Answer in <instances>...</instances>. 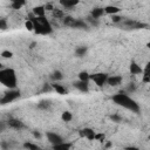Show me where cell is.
I'll list each match as a JSON object with an SVG mask.
<instances>
[{"mask_svg": "<svg viewBox=\"0 0 150 150\" xmlns=\"http://www.w3.org/2000/svg\"><path fill=\"white\" fill-rule=\"evenodd\" d=\"M74 87L82 93H87L89 90L88 82H84V81H81V80H79L77 82H74Z\"/></svg>", "mask_w": 150, "mask_h": 150, "instance_id": "cell-10", "label": "cell"}, {"mask_svg": "<svg viewBox=\"0 0 150 150\" xmlns=\"http://www.w3.org/2000/svg\"><path fill=\"white\" fill-rule=\"evenodd\" d=\"M11 3H12V8L20 10L26 4V0H11Z\"/></svg>", "mask_w": 150, "mask_h": 150, "instance_id": "cell-17", "label": "cell"}, {"mask_svg": "<svg viewBox=\"0 0 150 150\" xmlns=\"http://www.w3.org/2000/svg\"><path fill=\"white\" fill-rule=\"evenodd\" d=\"M0 28H1V31H5L7 28V24H6V20L5 19L0 20Z\"/></svg>", "mask_w": 150, "mask_h": 150, "instance_id": "cell-32", "label": "cell"}, {"mask_svg": "<svg viewBox=\"0 0 150 150\" xmlns=\"http://www.w3.org/2000/svg\"><path fill=\"white\" fill-rule=\"evenodd\" d=\"M107 83L112 87H116V86H120L122 83V76H108V80H107Z\"/></svg>", "mask_w": 150, "mask_h": 150, "instance_id": "cell-11", "label": "cell"}, {"mask_svg": "<svg viewBox=\"0 0 150 150\" xmlns=\"http://www.w3.org/2000/svg\"><path fill=\"white\" fill-rule=\"evenodd\" d=\"M113 101L116 104L123 107V108L129 109V110H132L134 113H138L140 112L138 103H136V101H134L133 99H130L129 96H128L127 94H124V93H118V94L114 95L113 96Z\"/></svg>", "mask_w": 150, "mask_h": 150, "instance_id": "cell-1", "label": "cell"}, {"mask_svg": "<svg viewBox=\"0 0 150 150\" xmlns=\"http://www.w3.org/2000/svg\"><path fill=\"white\" fill-rule=\"evenodd\" d=\"M79 80L81 81H84V82H88L90 80V74L87 73V72H81L79 74Z\"/></svg>", "mask_w": 150, "mask_h": 150, "instance_id": "cell-21", "label": "cell"}, {"mask_svg": "<svg viewBox=\"0 0 150 150\" xmlns=\"http://www.w3.org/2000/svg\"><path fill=\"white\" fill-rule=\"evenodd\" d=\"M45 8H46V11H49V12H53V11H54V6H53V4H51V3L46 4V5H45Z\"/></svg>", "mask_w": 150, "mask_h": 150, "instance_id": "cell-34", "label": "cell"}, {"mask_svg": "<svg viewBox=\"0 0 150 150\" xmlns=\"http://www.w3.org/2000/svg\"><path fill=\"white\" fill-rule=\"evenodd\" d=\"M90 80L95 82L96 86L99 87H102L104 83H107V80H108V75L105 73H95L90 75Z\"/></svg>", "mask_w": 150, "mask_h": 150, "instance_id": "cell-5", "label": "cell"}, {"mask_svg": "<svg viewBox=\"0 0 150 150\" xmlns=\"http://www.w3.org/2000/svg\"><path fill=\"white\" fill-rule=\"evenodd\" d=\"M80 3V0H60V4L65 8H72Z\"/></svg>", "mask_w": 150, "mask_h": 150, "instance_id": "cell-13", "label": "cell"}, {"mask_svg": "<svg viewBox=\"0 0 150 150\" xmlns=\"http://www.w3.org/2000/svg\"><path fill=\"white\" fill-rule=\"evenodd\" d=\"M81 137H86L89 141H94L95 140V132L92 129V128H83L79 132Z\"/></svg>", "mask_w": 150, "mask_h": 150, "instance_id": "cell-7", "label": "cell"}, {"mask_svg": "<svg viewBox=\"0 0 150 150\" xmlns=\"http://www.w3.org/2000/svg\"><path fill=\"white\" fill-rule=\"evenodd\" d=\"M52 88H53L58 94H60V95H65V94L67 93V90L63 88L61 84H58V83H53V84H52Z\"/></svg>", "mask_w": 150, "mask_h": 150, "instance_id": "cell-18", "label": "cell"}, {"mask_svg": "<svg viewBox=\"0 0 150 150\" xmlns=\"http://www.w3.org/2000/svg\"><path fill=\"white\" fill-rule=\"evenodd\" d=\"M76 55L77 56H83L86 53H87V47H84V46H81V47H77L76 51H75Z\"/></svg>", "mask_w": 150, "mask_h": 150, "instance_id": "cell-24", "label": "cell"}, {"mask_svg": "<svg viewBox=\"0 0 150 150\" xmlns=\"http://www.w3.org/2000/svg\"><path fill=\"white\" fill-rule=\"evenodd\" d=\"M75 21H76V19H74L73 16H65L63 18V24H65L66 26H68V27H72V28H73V26L75 24Z\"/></svg>", "mask_w": 150, "mask_h": 150, "instance_id": "cell-19", "label": "cell"}, {"mask_svg": "<svg viewBox=\"0 0 150 150\" xmlns=\"http://www.w3.org/2000/svg\"><path fill=\"white\" fill-rule=\"evenodd\" d=\"M61 118H62V121H65V122H69V121H72L73 115H72L71 112H63L62 115H61Z\"/></svg>", "mask_w": 150, "mask_h": 150, "instance_id": "cell-22", "label": "cell"}, {"mask_svg": "<svg viewBox=\"0 0 150 150\" xmlns=\"http://www.w3.org/2000/svg\"><path fill=\"white\" fill-rule=\"evenodd\" d=\"M110 118L113 120V122H116V123L122 122V117H121V116H118V115H113Z\"/></svg>", "mask_w": 150, "mask_h": 150, "instance_id": "cell-33", "label": "cell"}, {"mask_svg": "<svg viewBox=\"0 0 150 150\" xmlns=\"http://www.w3.org/2000/svg\"><path fill=\"white\" fill-rule=\"evenodd\" d=\"M0 82H1L5 87L15 89L16 87V75L15 71L12 68H5L0 71Z\"/></svg>", "mask_w": 150, "mask_h": 150, "instance_id": "cell-3", "label": "cell"}, {"mask_svg": "<svg viewBox=\"0 0 150 150\" xmlns=\"http://www.w3.org/2000/svg\"><path fill=\"white\" fill-rule=\"evenodd\" d=\"M33 135H34V137H35V138H40V137H41L40 133H36V132H34V133H33Z\"/></svg>", "mask_w": 150, "mask_h": 150, "instance_id": "cell-37", "label": "cell"}, {"mask_svg": "<svg viewBox=\"0 0 150 150\" xmlns=\"http://www.w3.org/2000/svg\"><path fill=\"white\" fill-rule=\"evenodd\" d=\"M33 14L35 16H45V14H46L45 6H35L33 8Z\"/></svg>", "mask_w": 150, "mask_h": 150, "instance_id": "cell-15", "label": "cell"}, {"mask_svg": "<svg viewBox=\"0 0 150 150\" xmlns=\"http://www.w3.org/2000/svg\"><path fill=\"white\" fill-rule=\"evenodd\" d=\"M8 125L11 127V128H13V129H24L25 128V124L21 122V121H19V120H14V118H11L8 122Z\"/></svg>", "mask_w": 150, "mask_h": 150, "instance_id": "cell-12", "label": "cell"}, {"mask_svg": "<svg viewBox=\"0 0 150 150\" xmlns=\"http://www.w3.org/2000/svg\"><path fill=\"white\" fill-rule=\"evenodd\" d=\"M24 147H25L26 149H31V150H38V149H39V147H38V145L32 144V143H25V144H24Z\"/></svg>", "mask_w": 150, "mask_h": 150, "instance_id": "cell-29", "label": "cell"}, {"mask_svg": "<svg viewBox=\"0 0 150 150\" xmlns=\"http://www.w3.org/2000/svg\"><path fill=\"white\" fill-rule=\"evenodd\" d=\"M104 13H105V12H104V8L96 7V8H94V10L92 11L90 15H92V18H93V19H100V18H101Z\"/></svg>", "mask_w": 150, "mask_h": 150, "instance_id": "cell-14", "label": "cell"}, {"mask_svg": "<svg viewBox=\"0 0 150 150\" xmlns=\"http://www.w3.org/2000/svg\"><path fill=\"white\" fill-rule=\"evenodd\" d=\"M1 56H3L4 59H11V58L13 56V53L10 52V51H4V52L1 53Z\"/></svg>", "mask_w": 150, "mask_h": 150, "instance_id": "cell-28", "label": "cell"}, {"mask_svg": "<svg viewBox=\"0 0 150 150\" xmlns=\"http://www.w3.org/2000/svg\"><path fill=\"white\" fill-rule=\"evenodd\" d=\"M25 27H26V29L29 31V32L34 31V24H33V21H32L31 19H28L26 23H25Z\"/></svg>", "mask_w": 150, "mask_h": 150, "instance_id": "cell-25", "label": "cell"}, {"mask_svg": "<svg viewBox=\"0 0 150 150\" xmlns=\"http://www.w3.org/2000/svg\"><path fill=\"white\" fill-rule=\"evenodd\" d=\"M18 97H20V92L16 90V89H12V90L5 93V95L3 96V99L0 100V103H1V104H6V103H10V102L16 100Z\"/></svg>", "mask_w": 150, "mask_h": 150, "instance_id": "cell-4", "label": "cell"}, {"mask_svg": "<svg viewBox=\"0 0 150 150\" xmlns=\"http://www.w3.org/2000/svg\"><path fill=\"white\" fill-rule=\"evenodd\" d=\"M31 20L34 24V32L36 34L46 35V34L52 33V31H53L52 25L45 16H35L34 15L33 18H31Z\"/></svg>", "mask_w": 150, "mask_h": 150, "instance_id": "cell-2", "label": "cell"}, {"mask_svg": "<svg viewBox=\"0 0 150 150\" xmlns=\"http://www.w3.org/2000/svg\"><path fill=\"white\" fill-rule=\"evenodd\" d=\"M46 136H47V140H48V141H49L53 145H55V144H59V143H62V142H63L62 137H61L60 135H58L56 133L48 132V133L46 134Z\"/></svg>", "mask_w": 150, "mask_h": 150, "instance_id": "cell-8", "label": "cell"}, {"mask_svg": "<svg viewBox=\"0 0 150 150\" xmlns=\"http://www.w3.org/2000/svg\"><path fill=\"white\" fill-rule=\"evenodd\" d=\"M120 11H121V8L117 7V6H105V7H104V12H105V14H110V15H113V14H117Z\"/></svg>", "mask_w": 150, "mask_h": 150, "instance_id": "cell-16", "label": "cell"}, {"mask_svg": "<svg viewBox=\"0 0 150 150\" xmlns=\"http://www.w3.org/2000/svg\"><path fill=\"white\" fill-rule=\"evenodd\" d=\"M124 25L128 26L129 28H133V29H149L150 28V25L143 24V23H138V21H134V20L124 21Z\"/></svg>", "mask_w": 150, "mask_h": 150, "instance_id": "cell-6", "label": "cell"}, {"mask_svg": "<svg viewBox=\"0 0 150 150\" xmlns=\"http://www.w3.org/2000/svg\"><path fill=\"white\" fill-rule=\"evenodd\" d=\"M148 138H149V141H150V135H149V137H148Z\"/></svg>", "mask_w": 150, "mask_h": 150, "instance_id": "cell-40", "label": "cell"}, {"mask_svg": "<svg viewBox=\"0 0 150 150\" xmlns=\"http://www.w3.org/2000/svg\"><path fill=\"white\" fill-rule=\"evenodd\" d=\"M105 138L104 134H95V140L94 141H100V142H103Z\"/></svg>", "mask_w": 150, "mask_h": 150, "instance_id": "cell-31", "label": "cell"}, {"mask_svg": "<svg viewBox=\"0 0 150 150\" xmlns=\"http://www.w3.org/2000/svg\"><path fill=\"white\" fill-rule=\"evenodd\" d=\"M129 71L132 75H138V74H143V69L141 68V66L138 63H136L135 61H133L129 66Z\"/></svg>", "mask_w": 150, "mask_h": 150, "instance_id": "cell-9", "label": "cell"}, {"mask_svg": "<svg viewBox=\"0 0 150 150\" xmlns=\"http://www.w3.org/2000/svg\"><path fill=\"white\" fill-rule=\"evenodd\" d=\"M62 73L60 72V71H55L54 73H53V75H52V79L53 80H56V81H59V80H62Z\"/></svg>", "mask_w": 150, "mask_h": 150, "instance_id": "cell-26", "label": "cell"}, {"mask_svg": "<svg viewBox=\"0 0 150 150\" xmlns=\"http://www.w3.org/2000/svg\"><path fill=\"white\" fill-rule=\"evenodd\" d=\"M105 147H107V148H109V147H112V143H110V142H108V143H107V144H105Z\"/></svg>", "mask_w": 150, "mask_h": 150, "instance_id": "cell-38", "label": "cell"}, {"mask_svg": "<svg viewBox=\"0 0 150 150\" xmlns=\"http://www.w3.org/2000/svg\"><path fill=\"white\" fill-rule=\"evenodd\" d=\"M112 21H113L114 24L121 23V21H122V16H120V15H117V14H113V15H112Z\"/></svg>", "mask_w": 150, "mask_h": 150, "instance_id": "cell-27", "label": "cell"}, {"mask_svg": "<svg viewBox=\"0 0 150 150\" xmlns=\"http://www.w3.org/2000/svg\"><path fill=\"white\" fill-rule=\"evenodd\" d=\"M71 147H72V144H71V143H65V142H62V143H59V144L53 145V148H54L55 150H67V149H69Z\"/></svg>", "mask_w": 150, "mask_h": 150, "instance_id": "cell-20", "label": "cell"}, {"mask_svg": "<svg viewBox=\"0 0 150 150\" xmlns=\"http://www.w3.org/2000/svg\"><path fill=\"white\" fill-rule=\"evenodd\" d=\"M147 47L149 48V51H150V42H148V44H147Z\"/></svg>", "mask_w": 150, "mask_h": 150, "instance_id": "cell-39", "label": "cell"}, {"mask_svg": "<svg viewBox=\"0 0 150 150\" xmlns=\"http://www.w3.org/2000/svg\"><path fill=\"white\" fill-rule=\"evenodd\" d=\"M149 90H150V87H149Z\"/></svg>", "mask_w": 150, "mask_h": 150, "instance_id": "cell-41", "label": "cell"}, {"mask_svg": "<svg viewBox=\"0 0 150 150\" xmlns=\"http://www.w3.org/2000/svg\"><path fill=\"white\" fill-rule=\"evenodd\" d=\"M142 81H143V82H145V83H150V77H149V76H147V75H143Z\"/></svg>", "mask_w": 150, "mask_h": 150, "instance_id": "cell-36", "label": "cell"}, {"mask_svg": "<svg viewBox=\"0 0 150 150\" xmlns=\"http://www.w3.org/2000/svg\"><path fill=\"white\" fill-rule=\"evenodd\" d=\"M143 75H147V76H149V77H150V62H148V63H147L145 68L143 69Z\"/></svg>", "mask_w": 150, "mask_h": 150, "instance_id": "cell-30", "label": "cell"}, {"mask_svg": "<svg viewBox=\"0 0 150 150\" xmlns=\"http://www.w3.org/2000/svg\"><path fill=\"white\" fill-rule=\"evenodd\" d=\"M53 16L56 18V19H63V18H65V14H63V12H62L61 10L54 8V11H53Z\"/></svg>", "mask_w": 150, "mask_h": 150, "instance_id": "cell-23", "label": "cell"}, {"mask_svg": "<svg viewBox=\"0 0 150 150\" xmlns=\"http://www.w3.org/2000/svg\"><path fill=\"white\" fill-rule=\"evenodd\" d=\"M48 107H49V104L47 102H40V104H39V108H41V109H47Z\"/></svg>", "mask_w": 150, "mask_h": 150, "instance_id": "cell-35", "label": "cell"}]
</instances>
